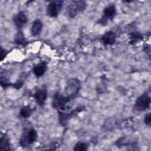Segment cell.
<instances>
[{"instance_id": "obj_17", "label": "cell", "mask_w": 151, "mask_h": 151, "mask_svg": "<svg viewBox=\"0 0 151 151\" xmlns=\"http://www.w3.org/2000/svg\"><path fill=\"white\" fill-rule=\"evenodd\" d=\"M32 113V109L28 105L24 106L19 111V115L21 117L27 119L29 117Z\"/></svg>"}, {"instance_id": "obj_12", "label": "cell", "mask_w": 151, "mask_h": 151, "mask_svg": "<svg viewBox=\"0 0 151 151\" xmlns=\"http://www.w3.org/2000/svg\"><path fill=\"white\" fill-rule=\"evenodd\" d=\"M47 69V64L46 62L42 61L36 65H35L33 68V73L34 75L37 77H40L42 76L45 73Z\"/></svg>"}, {"instance_id": "obj_5", "label": "cell", "mask_w": 151, "mask_h": 151, "mask_svg": "<svg viewBox=\"0 0 151 151\" xmlns=\"http://www.w3.org/2000/svg\"><path fill=\"white\" fill-rule=\"evenodd\" d=\"M63 5V1H50L47 6V15L51 18L57 17L61 12Z\"/></svg>"}, {"instance_id": "obj_15", "label": "cell", "mask_w": 151, "mask_h": 151, "mask_svg": "<svg viewBox=\"0 0 151 151\" xmlns=\"http://www.w3.org/2000/svg\"><path fill=\"white\" fill-rule=\"evenodd\" d=\"M9 139L6 134H2L0 139V150H9L11 149Z\"/></svg>"}, {"instance_id": "obj_6", "label": "cell", "mask_w": 151, "mask_h": 151, "mask_svg": "<svg viewBox=\"0 0 151 151\" xmlns=\"http://www.w3.org/2000/svg\"><path fill=\"white\" fill-rule=\"evenodd\" d=\"M38 137L37 132L34 128H31L27 131L26 133H24L23 136L21 137L19 143L22 147H25L34 143Z\"/></svg>"}, {"instance_id": "obj_3", "label": "cell", "mask_w": 151, "mask_h": 151, "mask_svg": "<svg viewBox=\"0 0 151 151\" xmlns=\"http://www.w3.org/2000/svg\"><path fill=\"white\" fill-rule=\"evenodd\" d=\"M87 6L86 2L84 1H73L68 6L67 14L69 18H73L77 14L85 10Z\"/></svg>"}, {"instance_id": "obj_9", "label": "cell", "mask_w": 151, "mask_h": 151, "mask_svg": "<svg viewBox=\"0 0 151 151\" xmlns=\"http://www.w3.org/2000/svg\"><path fill=\"white\" fill-rule=\"evenodd\" d=\"M33 97L36 103L40 106H42L47 98V90L45 87H42L37 89L33 94Z\"/></svg>"}, {"instance_id": "obj_14", "label": "cell", "mask_w": 151, "mask_h": 151, "mask_svg": "<svg viewBox=\"0 0 151 151\" xmlns=\"http://www.w3.org/2000/svg\"><path fill=\"white\" fill-rule=\"evenodd\" d=\"M14 43L22 46H26L28 44V41L24 36V34L21 29H18L15 34L14 39Z\"/></svg>"}, {"instance_id": "obj_11", "label": "cell", "mask_w": 151, "mask_h": 151, "mask_svg": "<svg viewBox=\"0 0 151 151\" xmlns=\"http://www.w3.org/2000/svg\"><path fill=\"white\" fill-rule=\"evenodd\" d=\"M101 40L105 45H111L116 42V34L113 31H107L102 35Z\"/></svg>"}, {"instance_id": "obj_16", "label": "cell", "mask_w": 151, "mask_h": 151, "mask_svg": "<svg viewBox=\"0 0 151 151\" xmlns=\"http://www.w3.org/2000/svg\"><path fill=\"white\" fill-rule=\"evenodd\" d=\"M143 40L142 35L139 32H132L129 37V42L132 45H134Z\"/></svg>"}, {"instance_id": "obj_20", "label": "cell", "mask_w": 151, "mask_h": 151, "mask_svg": "<svg viewBox=\"0 0 151 151\" xmlns=\"http://www.w3.org/2000/svg\"><path fill=\"white\" fill-rule=\"evenodd\" d=\"M144 122L147 125V126H150L151 124V115H150V113H148L147 114H146L144 117Z\"/></svg>"}, {"instance_id": "obj_19", "label": "cell", "mask_w": 151, "mask_h": 151, "mask_svg": "<svg viewBox=\"0 0 151 151\" xmlns=\"http://www.w3.org/2000/svg\"><path fill=\"white\" fill-rule=\"evenodd\" d=\"M24 84V81H22V80H17L15 83H14L13 84H12V86H13V87H14L15 88L18 90V89H20L22 86Z\"/></svg>"}, {"instance_id": "obj_8", "label": "cell", "mask_w": 151, "mask_h": 151, "mask_svg": "<svg viewBox=\"0 0 151 151\" xmlns=\"http://www.w3.org/2000/svg\"><path fill=\"white\" fill-rule=\"evenodd\" d=\"M84 107L79 106L75 109L74 110H73L71 111L70 112H64V111H58V114H59V120L60 123L62 125L65 124L67 121L73 116L76 115L79 112H81L84 109Z\"/></svg>"}, {"instance_id": "obj_13", "label": "cell", "mask_w": 151, "mask_h": 151, "mask_svg": "<svg viewBox=\"0 0 151 151\" xmlns=\"http://www.w3.org/2000/svg\"><path fill=\"white\" fill-rule=\"evenodd\" d=\"M43 27V22L39 19L34 21L31 27V33L32 36H37L40 34Z\"/></svg>"}, {"instance_id": "obj_18", "label": "cell", "mask_w": 151, "mask_h": 151, "mask_svg": "<svg viewBox=\"0 0 151 151\" xmlns=\"http://www.w3.org/2000/svg\"><path fill=\"white\" fill-rule=\"evenodd\" d=\"M73 149L76 151H86L88 149V146L86 143L78 142L74 145Z\"/></svg>"}, {"instance_id": "obj_2", "label": "cell", "mask_w": 151, "mask_h": 151, "mask_svg": "<svg viewBox=\"0 0 151 151\" xmlns=\"http://www.w3.org/2000/svg\"><path fill=\"white\" fill-rule=\"evenodd\" d=\"M70 101L71 99L57 92L54 95L52 106L54 109H57L58 111H65L67 108V104Z\"/></svg>"}, {"instance_id": "obj_10", "label": "cell", "mask_w": 151, "mask_h": 151, "mask_svg": "<svg viewBox=\"0 0 151 151\" xmlns=\"http://www.w3.org/2000/svg\"><path fill=\"white\" fill-rule=\"evenodd\" d=\"M14 23L18 29H21L28 22V18L24 11H20L16 14L13 18Z\"/></svg>"}, {"instance_id": "obj_7", "label": "cell", "mask_w": 151, "mask_h": 151, "mask_svg": "<svg viewBox=\"0 0 151 151\" xmlns=\"http://www.w3.org/2000/svg\"><path fill=\"white\" fill-rule=\"evenodd\" d=\"M150 98L147 94H142L135 101L134 109L137 111H144L150 107Z\"/></svg>"}, {"instance_id": "obj_4", "label": "cell", "mask_w": 151, "mask_h": 151, "mask_svg": "<svg viewBox=\"0 0 151 151\" xmlns=\"http://www.w3.org/2000/svg\"><path fill=\"white\" fill-rule=\"evenodd\" d=\"M116 14V8L114 4L107 6L103 10V15L98 20L99 24L103 26L106 25L109 21H111L114 18Z\"/></svg>"}, {"instance_id": "obj_1", "label": "cell", "mask_w": 151, "mask_h": 151, "mask_svg": "<svg viewBox=\"0 0 151 151\" xmlns=\"http://www.w3.org/2000/svg\"><path fill=\"white\" fill-rule=\"evenodd\" d=\"M80 81L76 78H71L67 81L63 94L70 98H73L80 90Z\"/></svg>"}, {"instance_id": "obj_21", "label": "cell", "mask_w": 151, "mask_h": 151, "mask_svg": "<svg viewBox=\"0 0 151 151\" xmlns=\"http://www.w3.org/2000/svg\"><path fill=\"white\" fill-rule=\"evenodd\" d=\"M8 53V51L7 50L3 48L2 47H1V61L5 59Z\"/></svg>"}]
</instances>
